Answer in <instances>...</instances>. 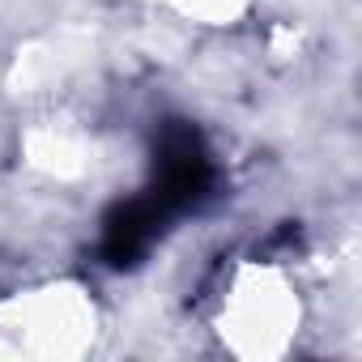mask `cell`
<instances>
[{
	"label": "cell",
	"mask_w": 362,
	"mask_h": 362,
	"mask_svg": "<svg viewBox=\"0 0 362 362\" xmlns=\"http://www.w3.org/2000/svg\"><path fill=\"white\" fill-rule=\"evenodd\" d=\"M170 218L162 214V205L145 192V197H132V201H124V205H115L111 214H107V222H103V256H107V264H115V269H124V264H136L145 252H149V243L162 235V226H166Z\"/></svg>",
	"instance_id": "obj_2"
},
{
	"label": "cell",
	"mask_w": 362,
	"mask_h": 362,
	"mask_svg": "<svg viewBox=\"0 0 362 362\" xmlns=\"http://www.w3.org/2000/svg\"><path fill=\"white\" fill-rule=\"evenodd\" d=\"M214 188V162H209V149L201 141V132L192 124H179L170 119L153 145V184L145 188L166 218L184 214V209H197Z\"/></svg>",
	"instance_id": "obj_1"
}]
</instances>
